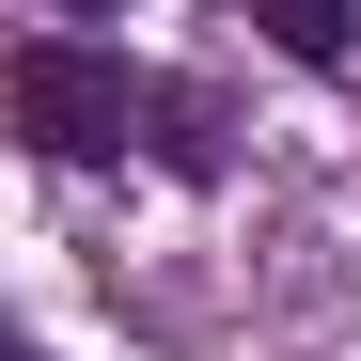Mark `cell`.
<instances>
[{"label": "cell", "instance_id": "2", "mask_svg": "<svg viewBox=\"0 0 361 361\" xmlns=\"http://www.w3.org/2000/svg\"><path fill=\"white\" fill-rule=\"evenodd\" d=\"M252 32L283 47V63H345V47H361V32L330 16V0H267V16H252Z\"/></svg>", "mask_w": 361, "mask_h": 361}, {"label": "cell", "instance_id": "1", "mask_svg": "<svg viewBox=\"0 0 361 361\" xmlns=\"http://www.w3.org/2000/svg\"><path fill=\"white\" fill-rule=\"evenodd\" d=\"M0 110H16L32 157H157L173 189H220L235 142H220V94L173 79V63H126L94 32H16L0 47Z\"/></svg>", "mask_w": 361, "mask_h": 361}, {"label": "cell", "instance_id": "3", "mask_svg": "<svg viewBox=\"0 0 361 361\" xmlns=\"http://www.w3.org/2000/svg\"><path fill=\"white\" fill-rule=\"evenodd\" d=\"M16 361H47V345H16Z\"/></svg>", "mask_w": 361, "mask_h": 361}]
</instances>
